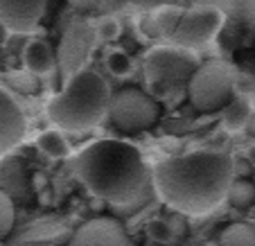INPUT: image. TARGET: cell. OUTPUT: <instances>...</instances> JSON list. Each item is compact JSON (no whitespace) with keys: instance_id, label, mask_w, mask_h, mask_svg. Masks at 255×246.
Instances as JSON below:
<instances>
[{"instance_id":"d4e9b609","label":"cell","mask_w":255,"mask_h":246,"mask_svg":"<svg viewBox=\"0 0 255 246\" xmlns=\"http://www.w3.org/2000/svg\"><path fill=\"white\" fill-rule=\"evenodd\" d=\"M249 160L253 163V167H255V145L251 147V151H249Z\"/></svg>"},{"instance_id":"e0dca14e","label":"cell","mask_w":255,"mask_h":246,"mask_svg":"<svg viewBox=\"0 0 255 246\" xmlns=\"http://www.w3.org/2000/svg\"><path fill=\"white\" fill-rule=\"evenodd\" d=\"M14 201L9 199V194L5 190H0V240L7 237L14 228Z\"/></svg>"},{"instance_id":"277c9868","label":"cell","mask_w":255,"mask_h":246,"mask_svg":"<svg viewBox=\"0 0 255 246\" xmlns=\"http://www.w3.org/2000/svg\"><path fill=\"white\" fill-rule=\"evenodd\" d=\"M237 70L226 59H208L199 63L194 75L188 79V100L197 111L210 113L226 109L235 100Z\"/></svg>"},{"instance_id":"3957f363","label":"cell","mask_w":255,"mask_h":246,"mask_svg":"<svg viewBox=\"0 0 255 246\" xmlns=\"http://www.w3.org/2000/svg\"><path fill=\"white\" fill-rule=\"evenodd\" d=\"M111 88L95 70H77L61 93L45 107L48 118L61 131H91L111 111Z\"/></svg>"},{"instance_id":"ba28073f","label":"cell","mask_w":255,"mask_h":246,"mask_svg":"<svg viewBox=\"0 0 255 246\" xmlns=\"http://www.w3.org/2000/svg\"><path fill=\"white\" fill-rule=\"evenodd\" d=\"M68 246H135L125 226L113 217H95L75 231Z\"/></svg>"},{"instance_id":"ac0fdd59","label":"cell","mask_w":255,"mask_h":246,"mask_svg":"<svg viewBox=\"0 0 255 246\" xmlns=\"http://www.w3.org/2000/svg\"><path fill=\"white\" fill-rule=\"evenodd\" d=\"M106 68L116 77H127L131 73V57L122 50H113V52L106 54Z\"/></svg>"},{"instance_id":"7a4b0ae2","label":"cell","mask_w":255,"mask_h":246,"mask_svg":"<svg viewBox=\"0 0 255 246\" xmlns=\"http://www.w3.org/2000/svg\"><path fill=\"white\" fill-rule=\"evenodd\" d=\"M79 181L97 199L111 206H127L142 197L149 172L142 154L131 142L116 138L95 140L75 158Z\"/></svg>"},{"instance_id":"44dd1931","label":"cell","mask_w":255,"mask_h":246,"mask_svg":"<svg viewBox=\"0 0 255 246\" xmlns=\"http://www.w3.org/2000/svg\"><path fill=\"white\" fill-rule=\"evenodd\" d=\"M118 34H120V25H118L116 18L100 20V25H97V36H100L102 41H113V39H118Z\"/></svg>"},{"instance_id":"52a82bcc","label":"cell","mask_w":255,"mask_h":246,"mask_svg":"<svg viewBox=\"0 0 255 246\" xmlns=\"http://www.w3.org/2000/svg\"><path fill=\"white\" fill-rule=\"evenodd\" d=\"M144 73L151 82H176L181 77H192L199 63L194 54L185 48H154L144 57Z\"/></svg>"},{"instance_id":"8fae6325","label":"cell","mask_w":255,"mask_h":246,"mask_svg":"<svg viewBox=\"0 0 255 246\" xmlns=\"http://www.w3.org/2000/svg\"><path fill=\"white\" fill-rule=\"evenodd\" d=\"M57 59L59 57H57V52H54V48L43 39L29 41L23 52V63H25V68H27V73H32L34 77L52 73L54 68H57Z\"/></svg>"},{"instance_id":"d6986e66","label":"cell","mask_w":255,"mask_h":246,"mask_svg":"<svg viewBox=\"0 0 255 246\" xmlns=\"http://www.w3.org/2000/svg\"><path fill=\"white\" fill-rule=\"evenodd\" d=\"M147 235L154 242H172L174 233H172V226H169V219H154L147 226Z\"/></svg>"},{"instance_id":"5bb4252c","label":"cell","mask_w":255,"mask_h":246,"mask_svg":"<svg viewBox=\"0 0 255 246\" xmlns=\"http://www.w3.org/2000/svg\"><path fill=\"white\" fill-rule=\"evenodd\" d=\"M219 246H255V228L249 224H231L219 235Z\"/></svg>"},{"instance_id":"ffe728a7","label":"cell","mask_w":255,"mask_h":246,"mask_svg":"<svg viewBox=\"0 0 255 246\" xmlns=\"http://www.w3.org/2000/svg\"><path fill=\"white\" fill-rule=\"evenodd\" d=\"M251 95H255V77L249 75V73H237L235 97H244V100H249Z\"/></svg>"},{"instance_id":"2e32d148","label":"cell","mask_w":255,"mask_h":246,"mask_svg":"<svg viewBox=\"0 0 255 246\" xmlns=\"http://www.w3.org/2000/svg\"><path fill=\"white\" fill-rule=\"evenodd\" d=\"M228 201H231V206L240 208V210H246V208L255 201L253 183H249V181H233L231 190H228Z\"/></svg>"},{"instance_id":"7c38bea8","label":"cell","mask_w":255,"mask_h":246,"mask_svg":"<svg viewBox=\"0 0 255 246\" xmlns=\"http://www.w3.org/2000/svg\"><path fill=\"white\" fill-rule=\"evenodd\" d=\"M251 116H253V109H251V102L244 100V97H235V100L224 109V126L228 131H242L246 124L251 122Z\"/></svg>"},{"instance_id":"603a6c76","label":"cell","mask_w":255,"mask_h":246,"mask_svg":"<svg viewBox=\"0 0 255 246\" xmlns=\"http://www.w3.org/2000/svg\"><path fill=\"white\" fill-rule=\"evenodd\" d=\"M97 0H70L72 7H77V9H88V7H93Z\"/></svg>"},{"instance_id":"cb8c5ba5","label":"cell","mask_w":255,"mask_h":246,"mask_svg":"<svg viewBox=\"0 0 255 246\" xmlns=\"http://www.w3.org/2000/svg\"><path fill=\"white\" fill-rule=\"evenodd\" d=\"M249 25L251 29H255V0L249 2Z\"/></svg>"},{"instance_id":"4fadbf2b","label":"cell","mask_w":255,"mask_h":246,"mask_svg":"<svg viewBox=\"0 0 255 246\" xmlns=\"http://www.w3.org/2000/svg\"><path fill=\"white\" fill-rule=\"evenodd\" d=\"M36 145H39V149L43 151L45 156H50V158L59 160V158H66L68 154H70V145H68V140L63 138L61 131H43V133L36 138Z\"/></svg>"},{"instance_id":"9c48e42d","label":"cell","mask_w":255,"mask_h":246,"mask_svg":"<svg viewBox=\"0 0 255 246\" xmlns=\"http://www.w3.org/2000/svg\"><path fill=\"white\" fill-rule=\"evenodd\" d=\"M50 0H0V23L9 32H36Z\"/></svg>"},{"instance_id":"7402d4cb","label":"cell","mask_w":255,"mask_h":246,"mask_svg":"<svg viewBox=\"0 0 255 246\" xmlns=\"http://www.w3.org/2000/svg\"><path fill=\"white\" fill-rule=\"evenodd\" d=\"M11 79H14V84L20 88V91L25 93H32L34 88H36V77H34L32 73H14L11 75Z\"/></svg>"},{"instance_id":"5b68a950","label":"cell","mask_w":255,"mask_h":246,"mask_svg":"<svg viewBox=\"0 0 255 246\" xmlns=\"http://www.w3.org/2000/svg\"><path fill=\"white\" fill-rule=\"evenodd\" d=\"M160 107L149 93L140 88H122L111 100L109 120L122 133H140L158 122Z\"/></svg>"},{"instance_id":"30bf717a","label":"cell","mask_w":255,"mask_h":246,"mask_svg":"<svg viewBox=\"0 0 255 246\" xmlns=\"http://www.w3.org/2000/svg\"><path fill=\"white\" fill-rule=\"evenodd\" d=\"M25 131H27V120L23 109L5 88H0V156L9 154L25 138Z\"/></svg>"},{"instance_id":"6da1fadb","label":"cell","mask_w":255,"mask_h":246,"mask_svg":"<svg viewBox=\"0 0 255 246\" xmlns=\"http://www.w3.org/2000/svg\"><path fill=\"white\" fill-rule=\"evenodd\" d=\"M151 179L169 208L183 215H208L228 199L235 165L224 151H192L160 160Z\"/></svg>"},{"instance_id":"8992f818","label":"cell","mask_w":255,"mask_h":246,"mask_svg":"<svg viewBox=\"0 0 255 246\" xmlns=\"http://www.w3.org/2000/svg\"><path fill=\"white\" fill-rule=\"evenodd\" d=\"M224 27V11L219 7L201 5L185 9L181 20H178L176 29L172 34L174 45L185 50H199L203 45H208L217 34Z\"/></svg>"},{"instance_id":"9a60e30c","label":"cell","mask_w":255,"mask_h":246,"mask_svg":"<svg viewBox=\"0 0 255 246\" xmlns=\"http://www.w3.org/2000/svg\"><path fill=\"white\" fill-rule=\"evenodd\" d=\"M181 16H183V9H178V7H169V5H163L158 11H154V14L149 16L151 25L156 27L154 34H167L169 39H172L174 29H176L178 20H181Z\"/></svg>"}]
</instances>
